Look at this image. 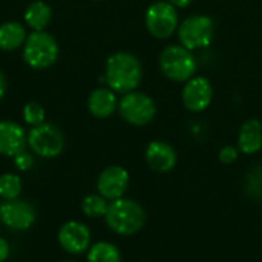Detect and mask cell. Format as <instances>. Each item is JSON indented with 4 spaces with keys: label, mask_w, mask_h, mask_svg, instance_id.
<instances>
[{
    "label": "cell",
    "mask_w": 262,
    "mask_h": 262,
    "mask_svg": "<svg viewBox=\"0 0 262 262\" xmlns=\"http://www.w3.org/2000/svg\"><path fill=\"white\" fill-rule=\"evenodd\" d=\"M106 84L118 94H127L137 91L143 80L141 61L130 52H115L106 60L104 68Z\"/></svg>",
    "instance_id": "cell-1"
},
{
    "label": "cell",
    "mask_w": 262,
    "mask_h": 262,
    "mask_svg": "<svg viewBox=\"0 0 262 262\" xmlns=\"http://www.w3.org/2000/svg\"><path fill=\"white\" fill-rule=\"evenodd\" d=\"M104 221L114 233L130 236L143 229L146 223V212L137 201L129 198H118L109 203Z\"/></svg>",
    "instance_id": "cell-2"
},
{
    "label": "cell",
    "mask_w": 262,
    "mask_h": 262,
    "mask_svg": "<svg viewBox=\"0 0 262 262\" xmlns=\"http://www.w3.org/2000/svg\"><path fill=\"white\" fill-rule=\"evenodd\" d=\"M160 69L163 75L177 83H186L195 77L198 69V61L192 51L181 45L166 46L158 58Z\"/></svg>",
    "instance_id": "cell-3"
},
{
    "label": "cell",
    "mask_w": 262,
    "mask_h": 262,
    "mask_svg": "<svg viewBox=\"0 0 262 262\" xmlns=\"http://www.w3.org/2000/svg\"><path fill=\"white\" fill-rule=\"evenodd\" d=\"M60 54L57 40L46 31H32L23 45V60L34 69L52 66Z\"/></svg>",
    "instance_id": "cell-4"
},
{
    "label": "cell",
    "mask_w": 262,
    "mask_h": 262,
    "mask_svg": "<svg viewBox=\"0 0 262 262\" xmlns=\"http://www.w3.org/2000/svg\"><path fill=\"white\" fill-rule=\"evenodd\" d=\"M180 45L189 51H198L210 46L215 35V25L209 15L196 14L184 18L178 26Z\"/></svg>",
    "instance_id": "cell-5"
},
{
    "label": "cell",
    "mask_w": 262,
    "mask_h": 262,
    "mask_svg": "<svg viewBox=\"0 0 262 262\" xmlns=\"http://www.w3.org/2000/svg\"><path fill=\"white\" fill-rule=\"evenodd\" d=\"M118 112L126 123L132 126H146L155 118L157 104L150 95L140 91H132L123 94L118 101Z\"/></svg>",
    "instance_id": "cell-6"
},
{
    "label": "cell",
    "mask_w": 262,
    "mask_h": 262,
    "mask_svg": "<svg viewBox=\"0 0 262 262\" xmlns=\"http://www.w3.org/2000/svg\"><path fill=\"white\" fill-rule=\"evenodd\" d=\"M144 21L149 34L158 40H166L172 37L180 26L177 8L172 6L169 2L152 3L146 11Z\"/></svg>",
    "instance_id": "cell-7"
},
{
    "label": "cell",
    "mask_w": 262,
    "mask_h": 262,
    "mask_svg": "<svg viewBox=\"0 0 262 262\" xmlns=\"http://www.w3.org/2000/svg\"><path fill=\"white\" fill-rule=\"evenodd\" d=\"M26 141L31 150L41 158H55L63 152L64 137L58 126L43 123L29 130Z\"/></svg>",
    "instance_id": "cell-8"
},
{
    "label": "cell",
    "mask_w": 262,
    "mask_h": 262,
    "mask_svg": "<svg viewBox=\"0 0 262 262\" xmlns=\"http://www.w3.org/2000/svg\"><path fill=\"white\" fill-rule=\"evenodd\" d=\"M0 221L12 232H25L35 223L34 207L23 200H9L0 204Z\"/></svg>",
    "instance_id": "cell-9"
},
{
    "label": "cell",
    "mask_w": 262,
    "mask_h": 262,
    "mask_svg": "<svg viewBox=\"0 0 262 262\" xmlns=\"http://www.w3.org/2000/svg\"><path fill=\"white\" fill-rule=\"evenodd\" d=\"M183 104L190 112L206 111L213 100V88L209 78L206 77H192L184 83L181 92Z\"/></svg>",
    "instance_id": "cell-10"
},
{
    "label": "cell",
    "mask_w": 262,
    "mask_h": 262,
    "mask_svg": "<svg viewBox=\"0 0 262 262\" xmlns=\"http://www.w3.org/2000/svg\"><path fill=\"white\" fill-rule=\"evenodd\" d=\"M58 244L69 255H81L91 247V230L80 221H68L58 230Z\"/></svg>",
    "instance_id": "cell-11"
},
{
    "label": "cell",
    "mask_w": 262,
    "mask_h": 262,
    "mask_svg": "<svg viewBox=\"0 0 262 262\" xmlns=\"http://www.w3.org/2000/svg\"><path fill=\"white\" fill-rule=\"evenodd\" d=\"M129 187V173L121 166H109L106 167L97 180V190L106 200H118L123 198Z\"/></svg>",
    "instance_id": "cell-12"
},
{
    "label": "cell",
    "mask_w": 262,
    "mask_h": 262,
    "mask_svg": "<svg viewBox=\"0 0 262 262\" xmlns=\"http://www.w3.org/2000/svg\"><path fill=\"white\" fill-rule=\"evenodd\" d=\"M146 161L152 170L160 172V173H166V172H170L177 166L178 157H177L175 149L169 143L155 140V141H150L147 144Z\"/></svg>",
    "instance_id": "cell-13"
},
{
    "label": "cell",
    "mask_w": 262,
    "mask_h": 262,
    "mask_svg": "<svg viewBox=\"0 0 262 262\" xmlns=\"http://www.w3.org/2000/svg\"><path fill=\"white\" fill-rule=\"evenodd\" d=\"M26 132L25 129L9 120L0 121V155L3 157H15L21 150H25L26 146Z\"/></svg>",
    "instance_id": "cell-14"
},
{
    "label": "cell",
    "mask_w": 262,
    "mask_h": 262,
    "mask_svg": "<svg viewBox=\"0 0 262 262\" xmlns=\"http://www.w3.org/2000/svg\"><path fill=\"white\" fill-rule=\"evenodd\" d=\"M118 107V100L111 88H97L88 98V109L97 118L111 117Z\"/></svg>",
    "instance_id": "cell-15"
},
{
    "label": "cell",
    "mask_w": 262,
    "mask_h": 262,
    "mask_svg": "<svg viewBox=\"0 0 262 262\" xmlns=\"http://www.w3.org/2000/svg\"><path fill=\"white\" fill-rule=\"evenodd\" d=\"M238 149L246 155H253L262 149V123L250 118L243 123L238 134Z\"/></svg>",
    "instance_id": "cell-16"
},
{
    "label": "cell",
    "mask_w": 262,
    "mask_h": 262,
    "mask_svg": "<svg viewBox=\"0 0 262 262\" xmlns=\"http://www.w3.org/2000/svg\"><path fill=\"white\" fill-rule=\"evenodd\" d=\"M26 37V29L18 21H6L0 25V49L5 52L21 48Z\"/></svg>",
    "instance_id": "cell-17"
},
{
    "label": "cell",
    "mask_w": 262,
    "mask_h": 262,
    "mask_svg": "<svg viewBox=\"0 0 262 262\" xmlns=\"http://www.w3.org/2000/svg\"><path fill=\"white\" fill-rule=\"evenodd\" d=\"M52 17V9L48 3L41 0L32 2L25 11V23L32 31H45Z\"/></svg>",
    "instance_id": "cell-18"
},
{
    "label": "cell",
    "mask_w": 262,
    "mask_h": 262,
    "mask_svg": "<svg viewBox=\"0 0 262 262\" xmlns=\"http://www.w3.org/2000/svg\"><path fill=\"white\" fill-rule=\"evenodd\" d=\"M88 262H121V255L114 244L100 241L89 247Z\"/></svg>",
    "instance_id": "cell-19"
},
{
    "label": "cell",
    "mask_w": 262,
    "mask_h": 262,
    "mask_svg": "<svg viewBox=\"0 0 262 262\" xmlns=\"http://www.w3.org/2000/svg\"><path fill=\"white\" fill-rule=\"evenodd\" d=\"M21 189H23V184L18 175L11 173V172L0 175V198L3 201L17 200L21 193Z\"/></svg>",
    "instance_id": "cell-20"
},
{
    "label": "cell",
    "mask_w": 262,
    "mask_h": 262,
    "mask_svg": "<svg viewBox=\"0 0 262 262\" xmlns=\"http://www.w3.org/2000/svg\"><path fill=\"white\" fill-rule=\"evenodd\" d=\"M107 200L98 195H88L81 203V210L88 218H101L107 212Z\"/></svg>",
    "instance_id": "cell-21"
},
{
    "label": "cell",
    "mask_w": 262,
    "mask_h": 262,
    "mask_svg": "<svg viewBox=\"0 0 262 262\" xmlns=\"http://www.w3.org/2000/svg\"><path fill=\"white\" fill-rule=\"evenodd\" d=\"M23 120H25V123L29 124L31 127H35V126L43 124L45 120H46L45 107H43L40 103H35V101L28 103V104L23 107Z\"/></svg>",
    "instance_id": "cell-22"
},
{
    "label": "cell",
    "mask_w": 262,
    "mask_h": 262,
    "mask_svg": "<svg viewBox=\"0 0 262 262\" xmlns=\"http://www.w3.org/2000/svg\"><path fill=\"white\" fill-rule=\"evenodd\" d=\"M246 192L255 200L262 198V166L255 167L246 178Z\"/></svg>",
    "instance_id": "cell-23"
},
{
    "label": "cell",
    "mask_w": 262,
    "mask_h": 262,
    "mask_svg": "<svg viewBox=\"0 0 262 262\" xmlns=\"http://www.w3.org/2000/svg\"><path fill=\"white\" fill-rule=\"evenodd\" d=\"M14 164H15V167H17L18 170L26 172V170H29V169L34 166V157H32L29 152L21 150L20 154H17V155L14 157Z\"/></svg>",
    "instance_id": "cell-24"
},
{
    "label": "cell",
    "mask_w": 262,
    "mask_h": 262,
    "mask_svg": "<svg viewBox=\"0 0 262 262\" xmlns=\"http://www.w3.org/2000/svg\"><path fill=\"white\" fill-rule=\"evenodd\" d=\"M239 155V149H236L235 146H226L220 150V161L223 164H232L238 160Z\"/></svg>",
    "instance_id": "cell-25"
},
{
    "label": "cell",
    "mask_w": 262,
    "mask_h": 262,
    "mask_svg": "<svg viewBox=\"0 0 262 262\" xmlns=\"http://www.w3.org/2000/svg\"><path fill=\"white\" fill-rule=\"evenodd\" d=\"M9 256V244L6 239L0 238V262H5Z\"/></svg>",
    "instance_id": "cell-26"
},
{
    "label": "cell",
    "mask_w": 262,
    "mask_h": 262,
    "mask_svg": "<svg viewBox=\"0 0 262 262\" xmlns=\"http://www.w3.org/2000/svg\"><path fill=\"white\" fill-rule=\"evenodd\" d=\"M172 6H175L177 9H184L187 8L189 5H192L193 0H167Z\"/></svg>",
    "instance_id": "cell-27"
},
{
    "label": "cell",
    "mask_w": 262,
    "mask_h": 262,
    "mask_svg": "<svg viewBox=\"0 0 262 262\" xmlns=\"http://www.w3.org/2000/svg\"><path fill=\"white\" fill-rule=\"evenodd\" d=\"M5 94H6V77H5V74L0 71V100L5 97Z\"/></svg>",
    "instance_id": "cell-28"
},
{
    "label": "cell",
    "mask_w": 262,
    "mask_h": 262,
    "mask_svg": "<svg viewBox=\"0 0 262 262\" xmlns=\"http://www.w3.org/2000/svg\"><path fill=\"white\" fill-rule=\"evenodd\" d=\"M64 262H77V261H64Z\"/></svg>",
    "instance_id": "cell-29"
},
{
    "label": "cell",
    "mask_w": 262,
    "mask_h": 262,
    "mask_svg": "<svg viewBox=\"0 0 262 262\" xmlns=\"http://www.w3.org/2000/svg\"><path fill=\"white\" fill-rule=\"evenodd\" d=\"M0 226H2V221H0Z\"/></svg>",
    "instance_id": "cell-30"
}]
</instances>
